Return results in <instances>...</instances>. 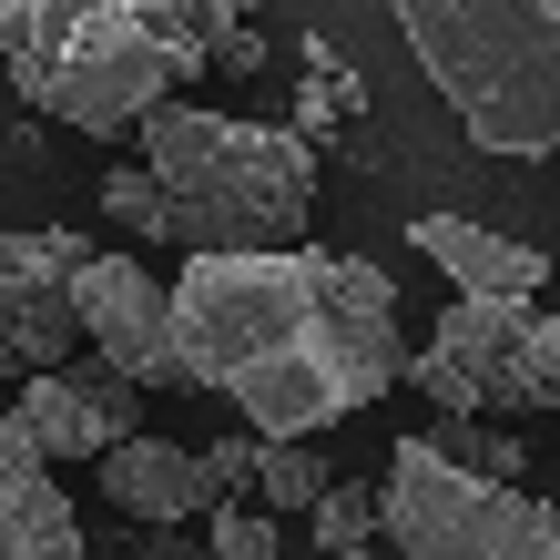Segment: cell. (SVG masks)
Returning a JSON list of instances; mask_svg holds the SVG:
<instances>
[{"mask_svg":"<svg viewBox=\"0 0 560 560\" xmlns=\"http://www.w3.org/2000/svg\"><path fill=\"white\" fill-rule=\"evenodd\" d=\"M550 21H560V0H550Z\"/></svg>","mask_w":560,"mask_h":560,"instance_id":"22","label":"cell"},{"mask_svg":"<svg viewBox=\"0 0 560 560\" xmlns=\"http://www.w3.org/2000/svg\"><path fill=\"white\" fill-rule=\"evenodd\" d=\"M205 61H224V72H255V61H266V42H255V31H245V21H224Z\"/></svg>","mask_w":560,"mask_h":560,"instance_id":"20","label":"cell"},{"mask_svg":"<svg viewBox=\"0 0 560 560\" xmlns=\"http://www.w3.org/2000/svg\"><path fill=\"white\" fill-rule=\"evenodd\" d=\"M103 214L113 224H133V235H174V224H163V194H153V174H143V163H113V174H103Z\"/></svg>","mask_w":560,"mask_h":560,"instance_id":"17","label":"cell"},{"mask_svg":"<svg viewBox=\"0 0 560 560\" xmlns=\"http://www.w3.org/2000/svg\"><path fill=\"white\" fill-rule=\"evenodd\" d=\"M408 245H418L458 295H479V306H540L550 245H510L500 224H469V214H418Z\"/></svg>","mask_w":560,"mask_h":560,"instance_id":"10","label":"cell"},{"mask_svg":"<svg viewBox=\"0 0 560 560\" xmlns=\"http://www.w3.org/2000/svg\"><path fill=\"white\" fill-rule=\"evenodd\" d=\"M0 560H92L72 500L51 489V469L31 458V439L0 408Z\"/></svg>","mask_w":560,"mask_h":560,"instance_id":"11","label":"cell"},{"mask_svg":"<svg viewBox=\"0 0 560 560\" xmlns=\"http://www.w3.org/2000/svg\"><path fill=\"white\" fill-rule=\"evenodd\" d=\"M205 560H276V520H266V510H245V500H224V510H214Z\"/></svg>","mask_w":560,"mask_h":560,"instance_id":"18","label":"cell"},{"mask_svg":"<svg viewBox=\"0 0 560 560\" xmlns=\"http://www.w3.org/2000/svg\"><path fill=\"white\" fill-rule=\"evenodd\" d=\"M11 428L31 439V458L42 469H61V458H113L122 439H133V387H122L103 357H72V368L31 377Z\"/></svg>","mask_w":560,"mask_h":560,"instance_id":"9","label":"cell"},{"mask_svg":"<svg viewBox=\"0 0 560 560\" xmlns=\"http://www.w3.org/2000/svg\"><path fill=\"white\" fill-rule=\"evenodd\" d=\"M428 448H439L448 469L489 479V489H510V479H520V439H510V428H489V418H469V428H439Z\"/></svg>","mask_w":560,"mask_h":560,"instance_id":"16","label":"cell"},{"mask_svg":"<svg viewBox=\"0 0 560 560\" xmlns=\"http://www.w3.org/2000/svg\"><path fill=\"white\" fill-rule=\"evenodd\" d=\"M418 357H439L479 408H550L560 398V316L550 306H479V295H448L439 337H428Z\"/></svg>","mask_w":560,"mask_h":560,"instance_id":"6","label":"cell"},{"mask_svg":"<svg viewBox=\"0 0 560 560\" xmlns=\"http://www.w3.org/2000/svg\"><path fill=\"white\" fill-rule=\"evenodd\" d=\"M82 235L72 224H11L0 235V377L31 387L51 368H72V266H82Z\"/></svg>","mask_w":560,"mask_h":560,"instance_id":"7","label":"cell"},{"mask_svg":"<svg viewBox=\"0 0 560 560\" xmlns=\"http://www.w3.org/2000/svg\"><path fill=\"white\" fill-rule=\"evenodd\" d=\"M103 469V500L122 510V520H143V530H184V520H205L214 500H205V479H194V448H174V439H122L113 458H92Z\"/></svg>","mask_w":560,"mask_h":560,"instance_id":"12","label":"cell"},{"mask_svg":"<svg viewBox=\"0 0 560 560\" xmlns=\"http://www.w3.org/2000/svg\"><path fill=\"white\" fill-rule=\"evenodd\" d=\"M398 31L439 103L469 122L479 153L560 143V21L550 0H398Z\"/></svg>","mask_w":560,"mask_h":560,"instance_id":"4","label":"cell"},{"mask_svg":"<svg viewBox=\"0 0 560 560\" xmlns=\"http://www.w3.org/2000/svg\"><path fill=\"white\" fill-rule=\"evenodd\" d=\"M194 479H205V500L224 510L235 489H255V439L235 428V439H214V448H194Z\"/></svg>","mask_w":560,"mask_h":560,"instance_id":"19","label":"cell"},{"mask_svg":"<svg viewBox=\"0 0 560 560\" xmlns=\"http://www.w3.org/2000/svg\"><path fill=\"white\" fill-rule=\"evenodd\" d=\"M133 560H205V550H194L184 530H143V540H133Z\"/></svg>","mask_w":560,"mask_h":560,"instance_id":"21","label":"cell"},{"mask_svg":"<svg viewBox=\"0 0 560 560\" xmlns=\"http://www.w3.org/2000/svg\"><path fill=\"white\" fill-rule=\"evenodd\" d=\"M326 479H337V469H326V448H306V439H295V448H266V439H255V500H266V510H316Z\"/></svg>","mask_w":560,"mask_h":560,"instance_id":"14","label":"cell"},{"mask_svg":"<svg viewBox=\"0 0 560 560\" xmlns=\"http://www.w3.org/2000/svg\"><path fill=\"white\" fill-rule=\"evenodd\" d=\"M377 530L408 560H560V500L489 489L469 469H448L428 439H398L387 489H377Z\"/></svg>","mask_w":560,"mask_h":560,"instance_id":"5","label":"cell"},{"mask_svg":"<svg viewBox=\"0 0 560 560\" xmlns=\"http://www.w3.org/2000/svg\"><path fill=\"white\" fill-rule=\"evenodd\" d=\"M174 306V368L184 387H214L245 408V439L295 448L326 439L337 418L377 408L408 377V306L398 276L368 255H184L163 285Z\"/></svg>","mask_w":560,"mask_h":560,"instance_id":"1","label":"cell"},{"mask_svg":"<svg viewBox=\"0 0 560 560\" xmlns=\"http://www.w3.org/2000/svg\"><path fill=\"white\" fill-rule=\"evenodd\" d=\"M143 174L163 194V224H174L163 245H194V255H285V245H306L316 153L285 122L163 103L143 122Z\"/></svg>","mask_w":560,"mask_h":560,"instance_id":"3","label":"cell"},{"mask_svg":"<svg viewBox=\"0 0 560 560\" xmlns=\"http://www.w3.org/2000/svg\"><path fill=\"white\" fill-rule=\"evenodd\" d=\"M306 530L326 560H357V550H377V489H347V479H326V500L306 510Z\"/></svg>","mask_w":560,"mask_h":560,"instance_id":"15","label":"cell"},{"mask_svg":"<svg viewBox=\"0 0 560 560\" xmlns=\"http://www.w3.org/2000/svg\"><path fill=\"white\" fill-rule=\"evenodd\" d=\"M550 408H560V398H550Z\"/></svg>","mask_w":560,"mask_h":560,"instance_id":"23","label":"cell"},{"mask_svg":"<svg viewBox=\"0 0 560 560\" xmlns=\"http://www.w3.org/2000/svg\"><path fill=\"white\" fill-rule=\"evenodd\" d=\"M235 0H11L0 61L31 113L72 133H133L174 103V82L214 51Z\"/></svg>","mask_w":560,"mask_h":560,"instance_id":"2","label":"cell"},{"mask_svg":"<svg viewBox=\"0 0 560 560\" xmlns=\"http://www.w3.org/2000/svg\"><path fill=\"white\" fill-rule=\"evenodd\" d=\"M357 103H368V82H357L326 42H306V82H295V122H285V133L316 153L326 133H347V122H357Z\"/></svg>","mask_w":560,"mask_h":560,"instance_id":"13","label":"cell"},{"mask_svg":"<svg viewBox=\"0 0 560 560\" xmlns=\"http://www.w3.org/2000/svg\"><path fill=\"white\" fill-rule=\"evenodd\" d=\"M72 326L92 337V357L133 387H184L174 368V306H163V276L133 266V255H82L72 266Z\"/></svg>","mask_w":560,"mask_h":560,"instance_id":"8","label":"cell"}]
</instances>
